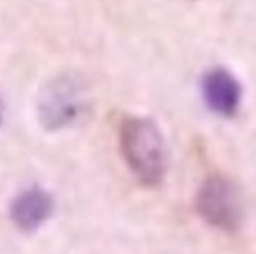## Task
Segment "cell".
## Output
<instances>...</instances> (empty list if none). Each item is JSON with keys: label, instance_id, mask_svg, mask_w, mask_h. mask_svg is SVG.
<instances>
[{"label": "cell", "instance_id": "3957f363", "mask_svg": "<svg viewBox=\"0 0 256 254\" xmlns=\"http://www.w3.org/2000/svg\"><path fill=\"white\" fill-rule=\"evenodd\" d=\"M199 216L209 227L234 234L242 225V197L228 178L222 174L209 176L196 199Z\"/></svg>", "mask_w": 256, "mask_h": 254}, {"label": "cell", "instance_id": "5b68a950", "mask_svg": "<svg viewBox=\"0 0 256 254\" xmlns=\"http://www.w3.org/2000/svg\"><path fill=\"white\" fill-rule=\"evenodd\" d=\"M54 200L40 187L26 188L10 204V220L14 227L24 234L35 232L52 216Z\"/></svg>", "mask_w": 256, "mask_h": 254}, {"label": "cell", "instance_id": "277c9868", "mask_svg": "<svg viewBox=\"0 0 256 254\" xmlns=\"http://www.w3.org/2000/svg\"><path fill=\"white\" fill-rule=\"evenodd\" d=\"M200 91L206 106L222 117H234L242 101V87L236 75L226 68H212L206 71Z\"/></svg>", "mask_w": 256, "mask_h": 254}, {"label": "cell", "instance_id": "7a4b0ae2", "mask_svg": "<svg viewBox=\"0 0 256 254\" xmlns=\"http://www.w3.org/2000/svg\"><path fill=\"white\" fill-rule=\"evenodd\" d=\"M86 85L75 75H60L49 80L37 105L38 120L48 131L74 126L86 113Z\"/></svg>", "mask_w": 256, "mask_h": 254}, {"label": "cell", "instance_id": "6da1fadb", "mask_svg": "<svg viewBox=\"0 0 256 254\" xmlns=\"http://www.w3.org/2000/svg\"><path fill=\"white\" fill-rule=\"evenodd\" d=\"M118 145L126 164L145 187H158L168 169V152L160 129L146 117H124L118 126Z\"/></svg>", "mask_w": 256, "mask_h": 254}, {"label": "cell", "instance_id": "8992f818", "mask_svg": "<svg viewBox=\"0 0 256 254\" xmlns=\"http://www.w3.org/2000/svg\"><path fill=\"white\" fill-rule=\"evenodd\" d=\"M0 126H2V106H0Z\"/></svg>", "mask_w": 256, "mask_h": 254}]
</instances>
